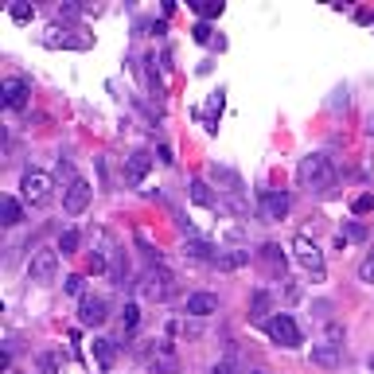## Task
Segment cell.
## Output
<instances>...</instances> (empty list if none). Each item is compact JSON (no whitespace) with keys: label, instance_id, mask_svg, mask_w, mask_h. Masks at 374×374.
<instances>
[{"label":"cell","instance_id":"23","mask_svg":"<svg viewBox=\"0 0 374 374\" xmlns=\"http://www.w3.org/2000/svg\"><path fill=\"white\" fill-rule=\"evenodd\" d=\"M351 211H355V215H366V211H374V191L359 195V199H355V203H351Z\"/></svg>","mask_w":374,"mask_h":374},{"label":"cell","instance_id":"31","mask_svg":"<svg viewBox=\"0 0 374 374\" xmlns=\"http://www.w3.org/2000/svg\"><path fill=\"white\" fill-rule=\"evenodd\" d=\"M215 374H234V362H230V359H222V362L215 366Z\"/></svg>","mask_w":374,"mask_h":374},{"label":"cell","instance_id":"17","mask_svg":"<svg viewBox=\"0 0 374 374\" xmlns=\"http://www.w3.org/2000/svg\"><path fill=\"white\" fill-rule=\"evenodd\" d=\"M0 218H4V226H20L24 211H20V199H16V195H4V199H0Z\"/></svg>","mask_w":374,"mask_h":374},{"label":"cell","instance_id":"22","mask_svg":"<svg viewBox=\"0 0 374 374\" xmlns=\"http://www.w3.org/2000/svg\"><path fill=\"white\" fill-rule=\"evenodd\" d=\"M74 250H78V230H67L59 238V254L67 257V254H74Z\"/></svg>","mask_w":374,"mask_h":374},{"label":"cell","instance_id":"2","mask_svg":"<svg viewBox=\"0 0 374 374\" xmlns=\"http://www.w3.org/2000/svg\"><path fill=\"white\" fill-rule=\"evenodd\" d=\"M172 292H176V277H172L168 269L164 266H152L145 273V277H141V296H145V301H156V304H164L172 296Z\"/></svg>","mask_w":374,"mask_h":374},{"label":"cell","instance_id":"28","mask_svg":"<svg viewBox=\"0 0 374 374\" xmlns=\"http://www.w3.org/2000/svg\"><path fill=\"white\" fill-rule=\"evenodd\" d=\"M327 343H331V347L343 343V327H339V324H327Z\"/></svg>","mask_w":374,"mask_h":374},{"label":"cell","instance_id":"12","mask_svg":"<svg viewBox=\"0 0 374 374\" xmlns=\"http://www.w3.org/2000/svg\"><path fill=\"white\" fill-rule=\"evenodd\" d=\"M27 97H32V86H27L24 78H8V82H4V106L8 109H24Z\"/></svg>","mask_w":374,"mask_h":374},{"label":"cell","instance_id":"3","mask_svg":"<svg viewBox=\"0 0 374 374\" xmlns=\"http://www.w3.org/2000/svg\"><path fill=\"white\" fill-rule=\"evenodd\" d=\"M51 187H55V180H51L47 172H39V168L24 172V180H20V195H24V203H27V207H43V203H51Z\"/></svg>","mask_w":374,"mask_h":374},{"label":"cell","instance_id":"29","mask_svg":"<svg viewBox=\"0 0 374 374\" xmlns=\"http://www.w3.org/2000/svg\"><path fill=\"white\" fill-rule=\"evenodd\" d=\"M82 285H86V281L78 277V273H74V277H67V292H71V296H82Z\"/></svg>","mask_w":374,"mask_h":374},{"label":"cell","instance_id":"7","mask_svg":"<svg viewBox=\"0 0 374 374\" xmlns=\"http://www.w3.org/2000/svg\"><path fill=\"white\" fill-rule=\"evenodd\" d=\"M141 359H145L148 371H156V374H176L180 371V362H176V355H172L168 343H148V347L141 351Z\"/></svg>","mask_w":374,"mask_h":374},{"label":"cell","instance_id":"21","mask_svg":"<svg viewBox=\"0 0 374 374\" xmlns=\"http://www.w3.org/2000/svg\"><path fill=\"white\" fill-rule=\"evenodd\" d=\"M137 324H141V308H137V304H125V312H121V327H125V331H137Z\"/></svg>","mask_w":374,"mask_h":374},{"label":"cell","instance_id":"1","mask_svg":"<svg viewBox=\"0 0 374 374\" xmlns=\"http://www.w3.org/2000/svg\"><path fill=\"white\" fill-rule=\"evenodd\" d=\"M296 180H301L304 187H312V191H327V187L336 183V168H331V160H327L324 152H312V156L301 160Z\"/></svg>","mask_w":374,"mask_h":374},{"label":"cell","instance_id":"9","mask_svg":"<svg viewBox=\"0 0 374 374\" xmlns=\"http://www.w3.org/2000/svg\"><path fill=\"white\" fill-rule=\"evenodd\" d=\"M257 261H261V269H266L269 277H285V269H289V261H285V250H281V246H273V242H266V246H261Z\"/></svg>","mask_w":374,"mask_h":374},{"label":"cell","instance_id":"4","mask_svg":"<svg viewBox=\"0 0 374 374\" xmlns=\"http://www.w3.org/2000/svg\"><path fill=\"white\" fill-rule=\"evenodd\" d=\"M59 273V250H36L32 261H27V277L32 285H51Z\"/></svg>","mask_w":374,"mask_h":374},{"label":"cell","instance_id":"18","mask_svg":"<svg viewBox=\"0 0 374 374\" xmlns=\"http://www.w3.org/2000/svg\"><path fill=\"white\" fill-rule=\"evenodd\" d=\"M94 359H97V366H102V371H109V366H113L117 351H113V343H109V339H94Z\"/></svg>","mask_w":374,"mask_h":374},{"label":"cell","instance_id":"25","mask_svg":"<svg viewBox=\"0 0 374 374\" xmlns=\"http://www.w3.org/2000/svg\"><path fill=\"white\" fill-rule=\"evenodd\" d=\"M359 277L366 281V285H374V250H371V257H366V261L359 266Z\"/></svg>","mask_w":374,"mask_h":374},{"label":"cell","instance_id":"19","mask_svg":"<svg viewBox=\"0 0 374 374\" xmlns=\"http://www.w3.org/2000/svg\"><path fill=\"white\" fill-rule=\"evenodd\" d=\"M191 8H195V16H199V20H215V16H222V4H218V0H191Z\"/></svg>","mask_w":374,"mask_h":374},{"label":"cell","instance_id":"15","mask_svg":"<svg viewBox=\"0 0 374 374\" xmlns=\"http://www.w3.org/2000/svg\"><path fill=\"white\" fill-rule=\"evenodd\" d=\"M211 312H218L215 292H191L187 296V316H211Z\"/></svg>","mask_w":374,"mask_h":374},{"label":"cell","instance_id":"5","mask_svg":"<svg viewBox=\"0 0 374 374\" xmlns=\"http://www.w3.org/2000/svg\"><path fill=\"white\" fill-rule=\"evenodd\" d=\"M292 254H296V261H301L312 277H324V269H327L324 266V254H320V246H316L308 234H296V238H292Z\"/></svg>","mask_w":374,"mask_h":374},{"label":"cell","instance_id":"10","mask_svg":"<svg viewBox=\"0 0 374 374\" xmlns=\"http://www.w3.org/2000/svg\"><path fill=\"white\" fill-rule=\"evenodd\" d=\"M78 320H82L86 327L106 324V320H109V316H106V301H102V296H82V308H78Z\"/></svg>","mask_w":374,"mask_h":374},{"label":"cell","instance_id":"13","mask_svg":"<svg viewBox=\"0 0 374 374\" xmlns=\"http://www.w3.org/2000/svg\"><path fill=\"white\" fill-rule=\"evenodd\" d=\"M261 207H266V215L277 222V218L289 215V191H261Z\"/></svg>","mask_w":374,"mask_h":374},{"label":"cell","instance_id":"16","mask_svg":"<svg viewBox=\"0 0 374 374\" xmlns=\"http://www.w3.org/2000/svg\"><path fill=\"white\" fill-rule=\"evenodd\" d=\"M273 301H269V292L266 289H257L254 292V304H250V320H254V324H269V320H273Z\"/></svg>","mask_w":374,"mask_h":374},{"label":"cell","instance_id":"26","mask_svg":"<svg viewBox=\"0 0 374 374\" xmlns=\"http://www.w3.org/2000/svg\"><path fill=\"white\" fill-rule=\"evenodd\" d=\"M339 238H343V242H362V238H366V230H362L359 222H351L347 234H339Z\"/></svg>","mask_w":374,"mask_h":374},{"label":"cell","instance_id":"32","mask_svg":"<svg viewBox=\"0 0 374 374\" xmlns=\"http://www.w3.org/2000/svg\"><path fill=\"white\" fill-rule=\"evenodd\" d=\"M371 371H374V355H371Z\"/></svg>","mask_w":374,"mask_h":374},{"label":"cell","instance_id":"6","mask_svg":"<svg viewBox=\"0 0 374 374\" xmlns=\"http://www.w3.org/2000/svg\"><path fill=\"white\" fill-rule=\"evenodd\" d=\"M266 331H269V339H273L277 347H301V327H296V320H292L289 312H277L266 324Z\"/></svg>","mask_w":374,"mask_h":374},{"label":"cell","instance_id":"11","mask_svg":"<svg viewBox=\"0 0 374 374\" xmlns=\"http://www.w3.org/2000/svg\"><path fill=\"white\" fill-rule=\"evenodd\" d=\"M308 359H312V366H324V371H336L339 362H343V347H331V343H316V347L308 351Z\"/></svg>","mask_w":374,"mask_h":374},{"label":"cell","instance_id":"14","mask_svg":"<svg viewBox=\"0 0 374 374\" xmlns=\"http://www.w3.org/2000/svg\"><path fill=\"white\" fill-rule=\"evenodd\" d=\"M148 168H152V156H148V152H133V156L125 160V180L141 183L148 176Z\"/></svg>","mask_w":374,"mask_h":374},{"label":"cell","instance_id":"33","mask_svg":"<svg viewBox=\"0 0 374 374\" xmlns=\"http://www.w3.org/2000/svg\"><path fill=\"white\" fill-rule=\"evenodd\" d=\"M254 374H266V371H254Z\"/></svg>","mask_w":374,"mask_h":374},{"label":"cell","instance_id":"8","mask_svg":"<svg viewBox=\"0 0 374 374\" xmlns=\"http://www.w3.org/2000/svg\"><path fill=\"white\" fill-rule=\"evenodd\" d=\"M90 199H94L90 183L86 180H71L67 183V195H62V211H67V215H82L86 207H90Z\"/></svg>","mask_w":374,"mask_h":374},{"label":"cell","instance_id":"30","mask_svg":"<svg viewBox=\"0 0 374 374\" xmlns=\"http://www.w3.org/2000/svg\"><path fill=\"white\" fill-rule=\"evenodd\" d=\"M90 269H94V273H106V254H94V257H90Z\"/></svg>","mask_w":374,"mask_h":374},{"label":"cell","instance_id":"20","mask_svg":"<svg viewBox=\"0 0 374 374\" xmlns=\"http://www.w3.org/2000/svg\"><path fill=\"white\" fill-rule=\"evenodd\" d=\"M191 199L199 207H215V195H211V187H207L203 180H191Z\"/></svg>","mask_w":374,"mask_h":374},{"label":"cell","instance_id":"27","mask_svg":"<svg viewBox=\"0 0 374 374\" xmlns=\"http://www.w3.org/2000/svg\"><path fill=\"white\" fill-rule=\"evenodd\" d=\"M191 36H195V43H211V24H203V20H199Z\"/></svg>","mask_w":374,"mask_h":374},{"label":"cell","instance_id":"24","mask_svg":"<svg viewBox=\"0 0 374 374\" xmlns=\"http://www.w3.org/2000/svg\"><path fill=\"white\" fill-rule=\"evenodd\" d=\"M32 16H36V12H32V4H12V20H16V24H27Z\"/></svg>","mask_w":374,"mask_h":374}]
</instances>
